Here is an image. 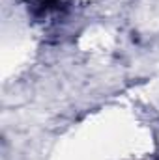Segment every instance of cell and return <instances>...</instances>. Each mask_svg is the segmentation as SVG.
<instances>
[{
    "mask_svg": "<svg viewBox=\"0 0 159 160\" xmlns=\"http://www.w3.org/2000/svg\"><path fill=\"white\" fill-rule=\"evenodd\" d=\"M64 6H66V0H34L32 2V13H34V17L43 19L51 13L60 11Z\"/></svg>",
    "mask_w": 159,
    "mask_h": 160,
    "instance_id": "6da1fadb",
    "label": "cell"
}]
</instances>
